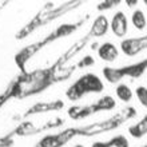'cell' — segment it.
<instances>
[{
    "label": "cell",
    "mask_w": 147,
    "mask_h": 147,
    "mask_svg": "<svg viewBox=\"0 0 147 147\" xmlns=\"http://www.w3.org/2000/svg\"><path fill=\"white\" fill-rule=\"evenodd\" d=\"M120 51L126 56L134 58L147 50V35L138 38H124L120 42Z\"/></svg>",
    "instance_id": "cell-4"
},
{
    "label": "cell",
    "mask_w": 147,
    "mask_h": 147,
    "mask_svg": "<svg viewBox=\"0 0 147 147\" xmlns=\"http://www.w3.org/2000/svg\"><path fill=\"white\" fill-rule=\"evenodd\" d=\"M147 70V59L144 60H140V62H136L134 64H128V66L124 67H118V68H114V67H103L102 70V75L109 83L112 84H119L120 80L123 78L128 76L131 79H135V78L142 76Z\"/></svg>",
    "instance_id": "cell-3"
},
{
    "label": "cell",
    "mask_w": 147,
    "mask_h": 147,
    "mask_svg": "<svg viewBox=\"0 0 147 147\" xmlns=\"http://www.w3.org/2000/svg\"><path fill=\"white\" fill-rule=\"evenodd\" d=\"M116 107V100L110 95H105L100 99H98L95 103H92L94 112H100V111H110Z\"/></svg>",
    "instance_id": "cell-12"
},
{
    "label": "cell",
    "mask_w": 147,
    "mask_h": 147,
    "mask_svg": "<svg viewBox=\"0 0 147 147\" xmlns=\"http://www.w3.org/2000/svg\"><path fill=\"white\" fill-rule=\"evenodd\" d=\"M98 56L106 63H112L119 58V48L112 42H105L98 46Z\"/></svg>",
    "instance_id": "cell-7"
},
{
    "label": "cell",
    "mask_w": 147,
    "mask_h": 147,
    "mask_svg": "<svg viewBox=\"0 0 147 147\" xmlns=\"http://www.w3.org/2000/svg\"><path fill=\"white\" fill-rule=\"evenodd\" d=\"M91 147H130V142L126 135L118 134L109 140H96L91 144Z\"/></svg>",
    "instance_id": "cell-9"
},
{
    "label": "cell",
    "mask_w": 147,
    "mask_h": 147,
    "mask_svg": "<svg viewBox=\"0 0 147 147\" xmlns=\"http://www.w3.org/2000/svg\"><path fill=\"white\" fill-rule=\"evenodd\" d=\"M110 31V22L106 15H98L94 19L91 28L88 31V35L92 38H103Z\"/></svg>",
    "instance_id": "cell-8"
},
{
    "label": "cell",
    "mask_w": 147,
    "mask_h": 147,
    "mask_svg": "<svg viewBox=\"0 0 147 147\" xmlns=\"http://www.w3.org/2000/svg\"><path fill=\"white\" fill-rule=\"evenodd\" d=\"M115 95L120 102L130 103L132 100V96H134V91H132L131 87L128 84L120 82L119 84H116V87H115Z\"/></svg>",
    "instance_id": "cell-13"
},
{
    "label": "cell",
    "mask_w": 147,
    "mask_h": 147,
    "mask_svg": "<svg viewBox=\"0 0 147 147\" xmlns=\"http://www.w3.org/2000/svg\"><path fill=\"white\" fill-rule=\"evenodd\" d=\"M134 95L136 96L140 106L147 109V87L146 86H138L135 88V91H134Z\"/></svg>",
    "instance_id": "cell-15"
},
{
    "label": "cell",
    "mask_w": 147,
    "mask_h": 147,
    "mask_svg": "<svg viewBox=\"0 0 147 147\" xmlns=\"http://www.w3.org/2000/svg\"><path fill=\"white\" fill-rule=\"evenodd\" d=\"M105 90V83L96 74L87 72L74 82L67 88L66 96L71 102H78L88 94H100Z\"/></svg>",
    "instance_id": "cell-1"
},
{
    "label": "cell",
    "mask_w": 147,
    "mask_h": 147,
    "mask_svg": "<svg viewBox=\"0 0 147 147\" xmlns=\"http://www.w3.org/2000/svg\"><path fill=\"white\" fill-rule=\"evenodd\" d=\"M143 4H144V5H146V7H147V0H143Z\"/></svg>",
    "instance_id": "cell-20"
},
{
    "label": "cell",
    "mask_w": 147,
    "mask_h": 147,
    "mask_svg": "<svg viewBox=\"0 0 147 147\" xmlns=\"http://www.w3.org/2000/svg\"><path fill=\"white\" fill-rule=\"evenodd\" d=\"M123 3H126L128 8H132V7H136L139 4V0H124Z\"/></svg>",
    "instance_id": "cell-18"
},
{
    "label": "cell",
    "mask_w": 147,
    "mask_h": 147,
    "mask_svg": "<svg viewBox=\"0 0 147 147\" xmlns=\"http://www.w3.org/2000/svg\"><path fill=\"white\" fill-rule=\"evenodd\" d=\"M128 134L134 139H140L147 135V114H144L136 123L131 124L128 127Z\"/></svg>",
    "instance_id": "cell-10"
},
{
    "label": "cell",
    "mask_w": 147,
    "mask_h": 147,
    "mask_svg": "<svg viewBox=\"0 0 147 147\" xmlns=\"http://www.w3.org/2000/svg\"><path fill=\"white\" fill-rule=\"evenodd\" d=\"M131 24L138 31H144L147 27V18L142 9H134L131 13Z\"/></svg>",
    "instance_id": "cell-14"
},
{
    "label": "cell",
    "mask_w": 147,
    "mask_h": 147,
    "mask_svg": "<svg viewBox=\"0 0 147 147\" xmlns=\"http://www.w3.org/2000/svg\"><path fill=\"white\" fill-rule=\"evenodd\" d=\"M110 30L116 38L124 39L128 34V19L123 11H116L110 22Z\"/></svg>",
    "instance_id": "cell-6"
},
{
    "label": "cell",
    "mask_w": 147,
    "mask_h": 147,
    "mask_svg": "<svg viewBox=\"0 0 147 147\" xmlns=\"http://www.w3.org/2000/svg\"><path fill=\"white\" fill-rule=\"evenodd\" d=\"M72 147H86L84 144H80V143H76V144H74Z\"/></svg>",
    "instance_id": "cell-19"
},
{
    "label": "cell",
    "mask_w": 147,
    "mask_h": 147,
    "mask_svg": "<svg viewBox=\"0 0 147 147\" xmlns=\"http://www.w3.org/2000/svg\"><path fill=\"white\" fill-rule=\"evenodd\" d=\"M94 114V109L92 105H87V106H72L68 109V116L74 120L78 119H83L87 116L92 115Z\"/></svg>",
    "instance_id": "cell-11"
},
{
    "label": "cell",
    "mask_w": 147,
    "mask_h": 147,
    "mask_svg": "<svg viewBox=\"0 0 147 147\" xmlns=\"http://www.w3.org/2000/svg\"><path fill=\"white\" fill-rule=\"evenodd\" d=\"M119 4H122V0H106V1L98 3L96 9L98 11H107V9L118 7Z\"/></svg>",
    "instance_id": "cell-16"
},
{
    "label": "cell",
    "mask_w": 147,
    "mask_h": 147,
    "mask_svg": "<svg viewBox=\"0 0 147 147\" xmlns=\"http://www.w3.org/2000/svg\"><path fill=\"white\" fill-rule=\"evenodd\" d=\"M136 109L135 107H126V109L122 110V112L114 115L112 118L107 120H103V122H99V123H94L91 126H84V127H79L76 128V135H96V134H102L103 131H109V130H114V128L119 127L120 124L124 123V120H128L131 118H135L136 116Z\"/></svg>",
    "instance_id": "cell-2"
},
{
    "label": "cell",
    "mask_w": 147,
    "mask_h": 147,
    "mask_svg": "<svg viewBox=\"0 0 147 147\" xmlns=\"http://www.w3.org/2000/svg\"><path fill=\"white\" fill-rule=\"evenodd\" d=\"M75 135H76V128H68L56 135L44 136L35 147H62Z\"/></svg>",
    "instance_id": "cell-5"
},
{
    "label": "cell",
    "mask_w": 147,
    "mask_h": 147,
    "mask_svg": "<svg viewBox=\"0 0 147 147\" xmlns=\"http://www.w3.org/2000/svg\"><path fill=\"white\" fill-rule=\"evenodd\" d=\"M94 64H95L94 58L91 55H87V56H84L80 62L78 63V67H79V68H84V67H90V66H94Z\"/></svg>",
    "instance_id": "cell-17"
},
{
    "label": "cell",
    "mask_w": 147,
    "mask_h": 147,
    "mask_svg": "<svg viewBox=\"0 0 147 147\" xmlns=\"http://www.w3.org/2000/svg\"><path fill=\"white\" fill-rule=\"evenodd\" d=\"M138 147H147V144H144V146H138Z\"/></svg>",
    "instance_id": "cell-21"
}]
</instances>
